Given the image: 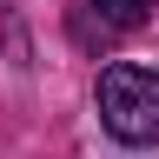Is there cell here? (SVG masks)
<instances>
[{"label": "cell", "mask_w": 159, "mask_h": 159, "mask_svg": "<svg viewBox=\"0 0 159 159\" xmlns=\"http://www.w3.org/2000/svg\"><path fill=\"white\" fill-rule=\"evenodd\" d=\"M159 0H93V13H99V27H113V33H133V27H146Z\"/></svg>", "instance_id": "cell-2"}, {"label": "cell", "mask_w": 159, "mask_h": 159, "mask_svg": "<svg viewBox=\"0 0 159 159\" xmlns=\"http://www.w3.org/2000/svg\"><path fill=\"white\" fill-rule=\"evenodd\" d=\"M99 119L126 146H159V73L133 66V60H113L99 73Z\"/></svg>", "instance_id": "cell-1"}, {"label": "cell", "mask_w": 159, "mask_h": 159, "mask_svg": "<svg viewBox=\"0 0 159 159\" xmlns=\"http://www.w3.org/2000/svg\"><path fill=\"white\" fill-rule=\"evenodd\" d=\"M7 7H13V0H0V13H7Z\"/></svg>", "instance_id": "cell-3"}]
</instances>
